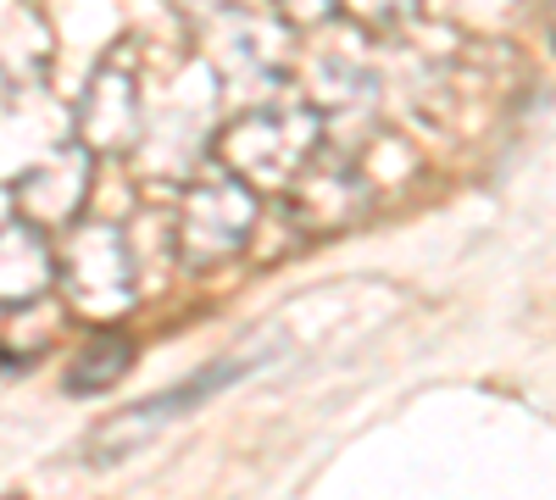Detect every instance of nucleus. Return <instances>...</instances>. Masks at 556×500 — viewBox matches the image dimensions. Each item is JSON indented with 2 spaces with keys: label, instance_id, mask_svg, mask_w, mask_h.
<instances>
[{
  "label": "nucleus",
  "instance_id": "5",
  "mask_svg": "<svg viewBox=\"0 0 556 500\" xmlns=\"http://www.w3.org/2000/svg\"><path fill=\"white\" fill-rule=\"evenodd\" d=\"M128 361H134V345L117 334H106V339H96L84 356H78V368L67 373V389L73 395H101V389H112L123 373H128Z\"/></svg>",
  "mask_w": 556,
  "mask_h": 500
},
{
  "label": "nucleus",
  "instance_id": "2",
  "mask_svg": "<svg viewBox=\"0 0 556 500\" xmlns=\"http://www.w3.org/2000/svg\"><path fill=\"white\" fill-rule=\"evenodd\" d=\"M251 368H256V361H217V368L190 373L184 384H173V389H162V395H151V400L128 406L123 418L101 423V428H96V439H89V450H96V462L128 457V450H134L139 439H151V428H162V423H173V418H184V412H195V406H206L217 389H228L235 379H245Z\"/></svg>",
  "mask_w": 556,
  "mask_h": 500
},
{
  "label": "nucleus",
  "instance_id": "3",
  "mask_svg": "<svg viewBox=\"0 0 556 500\" xmlns=\"http://www.w3.org/2000/svg\"><path fill=\"white\" fill-rule=\"evenodd\" d=\"M251 234V195L245 184H206L190 201L184 217V256L190 261H217L228 251H240Z\"/></svg>",
  "mask_w": 556,
  "mask_h": 500
},
{
  "label": "nucleus",
  "instance_id": "4",
  "mask_svg": "<svg viewBox=\"0 0 556 500\" xmlns=\"http://www.w3.org/2000/svg\"><path fill=\"white\" fill-rule=\"evenodd\" d=\"M51 284V251H45L34 222L0 229V300H34Z\"/></svg>",
  "mask_w": 556,
  "mask_h": 500
},
{
  "label": "nucleus",
  "instance_id": "6",
  "mask_svg": "<svg viewBox=\"0 0 556 500\" xmlns=\"http://www.w3.org/2000/svg\"><path fill=\"white\" fill-rule=\"evenodd\" d=\"M334 0H285V12H295V17H323Z\"/></svg>",
  "mask_w": 556,
  "mask_h": 500
},
{
  "label": "nucleus",
  "instance_id": "1",
  "mask_svg": "<svg viewBox=\"0 0 556 500\" xmlns=\"http://www.w3.org/2000/svg\"><path fill=\"white\" fill-rule=\"evenodd\" d=\"M317 145V117L312 112H256L245 117L235 133H228V167H235L240 178H251V184L262 190H278V184H290V178L301 172V162L312 156Z\"/></svg>",
  "mask_w": 556,
  "mask_h": 500
}]
</instances>
